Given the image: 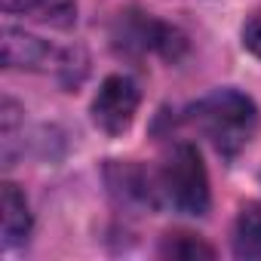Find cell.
Here are the masks:
<instances>
[{
    "label": "cell",
    "instance_id": "obj_8",
    "mask_svg": "<svg viewBox=\"0 0 261 261\" xmlns=\"http://www.w3.org/2000/svg\"><path fill=\"white\" fill-rule=\"evenodd\" d=\"M163 255L169 258H212V246H206L203 240H197L194 233H169L166 243L160 246Z\"/></svg>",
    "mask_w": 261,
    "mask_h": 261
},
{
    "label": "cell",
    "instance_id": "obj_1",
    "mask_svg": "<svg viewBox=\"0 0 261 261\" xmlns=\"http://www.w3.org/2000/svg\"><path fill=\"white\" fill-rule=\"evenodd\" d=\"M188 114H191V123L224 157L240 154L258 129V108L240 89H215L203 95Z\"/></svg>",
    "mask_w": 261,
    "mask_h": 261
},
{
    "label": "cell",
    "instance_id": "obj_2",
    "mask_svg": "<svg viewBox=\"0 0 261 261\" xmlns=\"http://www.w3.org/2000/svg\"><path fill=\"white\" fill-rule=\"evenodd\" d=\"M154 191L185 215H206L209 212V175L194 145H175L154 181Z\"/></svg>",
    "mask_w": 261,
    "mask_h": 261
},
{
    "label": "cell",
    "instance_id": "obj_6",
    "mask_svg": "<svg viewBox=\"0 0 261 261\" xmlns=\"http://www.w3.org/2000/svg\"><path fill=\"white\" fill-rule=\"evenodd\" d=\"M31 233V212H28V200L16 185H4V243L16 246L22 240H28Z\"/></svg>",
    "mask_w": 261,
    "mask_h": 261
},
{
    "label": "cell",
    "instance_id": "obj_9",
    "mask_svg": "<svg viewBox=\"0 0 261 261\" xmlns=\"http://www.w3.org/2000/svg\"><path fill=\"white\" fill-rule=\"evenodd\" d=\"M243 46H246L252 56L261 59V13L246 22V28H243Z\"/></svg>",
    "mask_w": 261,
    "mask_h": 261
},
{
    "label": "cell",
    "instance_id": "obj_7",
    "mask_svg": "<svg viewBox=\"0 0 261 261\" xmlns=\"http://www.w3.org/2000/svg\"><path fill=\"white\" fill-rule=\"evenodd\" d=\"M233 255L237 258H261V209L246 206L233 227Z\"/></svg>",
    "mask_w": 261,
    "mask_h": 261
},
{
    "label": "cell",
    "instance_id": "obj_4",
    "mask_svg": "<svg viewBox=\"0 0 261 261\" xmlns=\"http://www.w3.org/2000/svg\"><path fill=\"white\" fill-rule=\"evenodd\" d=\"M59 62V53L43 43L40 37H31L25 31L7 28L4 31V65L7 68H28V71H46Z\"/></svg>",
    "mask_w": 261,
    "mask_h": 261
},
{
    "label": "cell",
    "instance_id": "obj_3",
    "mask_svg": "<svg viewBox=\"0 0 261 261\" xmlns=\"http://www.w3.org/2000/svg\"><path fill=\"white\" fill-rule=\"evenodd\" d=\"M142 105V92L136 86V80H129L123 74H111L105 77V83L98 86L95 98H92V123L108 136H120L126 133L136 120V111Z\"/></svg>",
    "mask_w": 261,
    "mask_h": 261
},
{
    "label": "cell",
    "instance_id": "obj_5",
    "mask_svg": "<svg viewBox=\"0 0 261 261\" xmlns=\"http://www.w3.org/2000/svg\"><path fill=\"white\" fill-rule=\"evenodd\" d=\"M7 10L53 28H71L77 22V0H7Z\"/></svg>",
    "mask_w": 261,
    "mask_h": 261
}]
</instances>
